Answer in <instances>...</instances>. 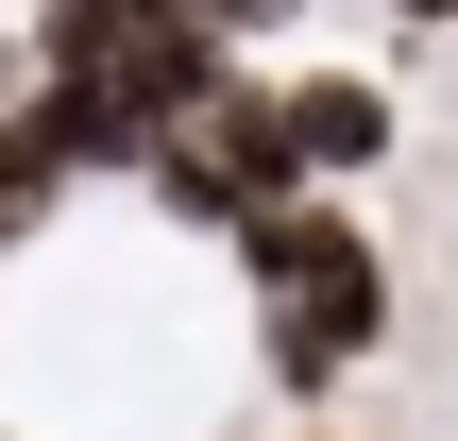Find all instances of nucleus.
<instances>
[{
    "label": "nucleus",
    "instance_id": "nucleus-1",
    "mask_svg": "<svg viewBox=\"0 0 458 441\" xmlns=\"http://www.w3.org/2000/svg\"><path fill=\"white\" fill-rule=\"evenodd\" d=\"M238 289H255V357H272V391L289 408H323L374 340H391V255L306 187V204H272L255 238H238Z\"/></svg>",
    "mask_w": 458,
    "mask_h": 441
},
{
    "label": "nucleus",
    "instance_id": "nucleus-2",
    "mask_svg": "<svg viewBox=\"0 0 458 441\" xmlns=\"http://www.w3.org/2000/svg\"><path fill=\"white\" fill-rule=\"evenodd\" d=\"M136 187H153L170 221H221V238H255L272 204H306V153H289V102H272V85H221V102H204V119H187V136H170L153 170H136Z\"/></svg>",
    "mask_w": 458,
    "mask_h": 441
},
{
    "label": "nucleus",
    "instance_id": "nucleus-3",
    "mask_svg": "<svg viewBox=\"0 0 458 441\" xmlns=\"http://www.w3.org/2000/svg\"><path fill=\"white\" fill-rule=\"evenodd\" d=\"M85 170H102L85 102H51V85H34V102H0V255H17V238H51Z\"/></svg>",
    "mask_w": 458,
    "mask_h": 441
},
{
    "label": "nucleus",
    "instance_id": "nucleus-4",
    "mask_svg": "<svg viewBox=\"0 0 458 441\" xmlns=\"http://www.w3.org/2000/svg\"><path fill=\"white\" fill-rule=\"evenodd\" d=\"M272 102H289V153H306V187H340V170H374V153H391V85H357V68H340V85L306 68V85H272Z\"/></svg>",
    "mask_w": 458,
    "mask_h": 441
}]
</instances>
